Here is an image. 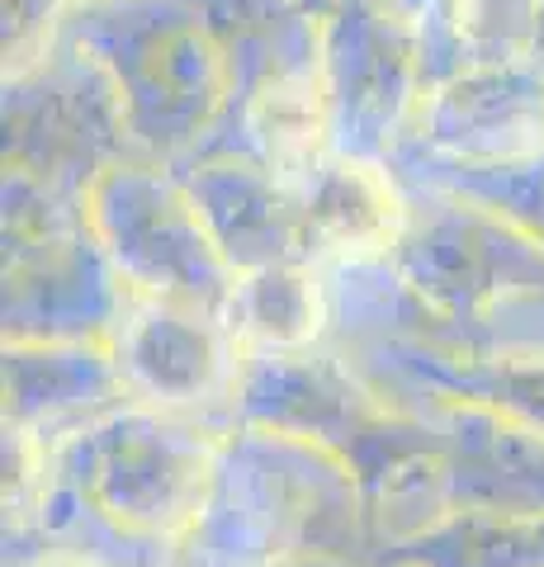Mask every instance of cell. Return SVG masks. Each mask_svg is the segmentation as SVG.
Returning a JSON list of instances; mask_svg holds the SVG:
<instances>
[{"mask_svg":"<svg viewBox=\"0 0 544 567\" xmlns=\"http://www.w3.org/2000/svg\"><path fill=\"white\" fill-rule=\"evenodd\" d=\"M85 227L114 260L129 293L223 317L237 270L204 227L189 189L143 166H110L85 189Z\"/></svg>","mask_w":544,"mask_h":567,"instance_id":"6da1fadb","label":"cell"},{"mask_svg":"<svg viewBox=\"0 0 544 567\" xmlns=\"http://www.w3.org/2000/svg\"><path fill=\"white\" fill-rule=\"evenodd\" d=\"M33 567H95V563H85V558H76V554H48V558H39Z\"/></svg>","mask_w":544,"mask_h":567,"instance_id":"52a82bcc","label":"cell"},{"mask_svg":"<svg viewBox=\"0 0 544 567\" xmlns=\"http://www.w3.org/2000/svg\"><path fill=\"white\" fill-rule=\"evenodd\" d=\"M233 341L237 336L214 312L129 293V303L119 308L114 369L156 402H199L208 388L223 383Z\"/></svg>","mask_w":544,"mask_h":567,"instance_id":"3957f363","label":"cell"},{"mask_svg":"<svg viewBox=\"0 0 544 567\" xmlns=\"http://www.w3.org/2000/svg\"><path fill=\"white\" fill-rule=\"evenodd\" d=\"M322 317H327V293L308 260L237 270L233 293H227V308H223L227 331L260 350L308 346L322 331Z\"/></svg>","mask_w":544,"mask_h":567,"instance_id":"5b68a950","label":"cell"},{"mask_svg":"<svg viewBox=\"0 0 544 567\" xmlns=\"http://www.w3.org/2000/svg\"><path fill=\"white\" fill-rule=\"evenodd\" d=\"M304 233L312 260H374L389 256L408 237V204H402L389 171L370 156L337 152L298 189Z\"/></svg>","mask_w":544,"mask_h":567,"instance_id":"277c9868","label":"cell"},{"mask_svg":"<svg viewBox=\"0 0 544 567\" xmlns=\"http://www.w3.org/2000/svg\"><path fill=\"white\" fill-rule=\"evenodd\" d=\"M421 128L435 147L469 162H535L544 156V71L535 62L469 66L421 100Z\"/></svg>","mask_w":544,"mask_h":567,"instance_id":"7a4b0ae2","label":"cell"},{"mask_svg":"<svg viewBox=\"0 0 544 567\" xmlns=\"http://www.w3.org/2000/svg\"><path fill=\"white\" fill-rule=\"evenodd\" d=\"M62 6H72V0H6V71L14 81L29 71V62H39L43 20L52 24Z\"/></svg>","mask_w":544,"mask_h":567,"instance_id":"8992f818","label":"cell"}]
</instances>
